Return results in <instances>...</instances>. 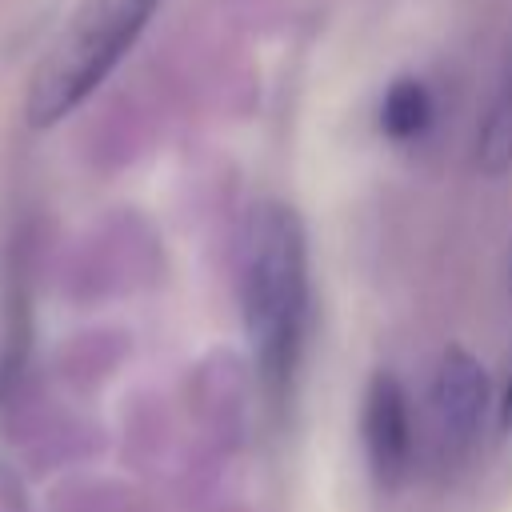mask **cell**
Instances as JSON below:
<instances>
[{
	"mask_svg": "<svg viewBox=\"0 0 512 512\" xmlns=\"http://www.w3.org/2000/svg\"><path fill=\"white\" fill-rule=\"evenodd\" d=\"M240 316L256 372L280 404L300 372L312 320L308 228L284 200H264L248 216L240 244Z\"/></svg>",
	"mask_w": 512,
	"mask_h": 512,
	"instance_id": "6da1fadb",
	"label": "cell"
},
{
	"mask_svg": "<svg viewBox=\"0 0 512 512\" xmlns=\"http://www.w3.org/2000/svg\"><path fill=\"white\" fill-rule=\"evenodd\" d=\"M156 8L160 0H80L32 76L28 120L48 128L80 108L140 40Z\"/></svg>",
	"mask_w": 512,
	"mask_h": 512,
	"instance_id": "7a4b0ae2",
	"label": "cell"
},
{
	"mask_svg": "<svg viewBox=\"0 0 512 512\" xmlns=\"http://www.w3.org/2000/svg\"><path fill=\"white\" fill-rule=\"evenodd\" d=\"M488 412V372L468 348H448L432 376V436L444 464L472 452Z\"/></svg>",
	"mask_w": 512,
	"mask_h": 512,
	"instance_id": "3957f363",
	"label": "cell"
},
{
	"mask_svg": "<svg viewBox=\"0 0 512 512\" xmlns=\"http://www.w3.org/2000/svg\"><path fill=\"white\" fill-rule=\"evenodd\" d=\"M360 436H364V456L380 488H400L404 476L412 472V408L408 392L396 380V372H376L364 392L360 408Z\"/></svg>",
	"mask_w": 512,
	"mask_h": 512,
	"instance_id": "277c9868",
	"label": "cell"
},
{
	"mask_svg": "<svg viewBox=\"0 0 512 512\" xmlns=\"http://www.w3.org/2000/svg\"><path fill=\"white\" fill-rule=\"evenodd\" d=\"M472 160L484 176H504L512 168V56L492 88V100L476 124Z\"/></svg>",
	"mask_w": 512,
	"mask_h": 512,
	"instance_id": "5b68a950",
	"label": "cell"
},
{
	"mask_svg": "<svg viewBox=\"0 0 512 512\" xmlns=\"http://www.w3.org/2000/svg\"><path fill=\"white\" fill-rule=\"evenodd\" d=\"M436 120V100L420 76H396L380 96V132L388 140H420Z\"/></svg>",
	"mask_w": 512,
	"mask_h": 512,
	"instance_id": "8992f818",
	"label": "cell"
},
{
	"mask_svg": "<svg viewBox=\"0 0 512 512\" xmlns=\"http://www.w3.org/2000/svg\"><path fill=\"white\" fill-rule=\"evenodd\" d=\"M500 416H504V428H512V380L504 388V404H500Z\"/></svg>",
	"mask_w": 512,
	"mask_h": 512,
	"instance_id": "52a82bcc",
	"label": "cell"
},
{
	"mask_svg": "<svg viewBox=\"0 0 512 512\" xmlns=\"http://www.w3.org/2000/svg\"><path fill=\"white\" fill-rule=\"evenodd\" d=\"M508 296H512V248H508Z\"/></svg>",
	"mask_w": 512,
	"mask_h": 512,
	"instance_id": "ba28073f",
	"label": "cell"
}]
</instances>
